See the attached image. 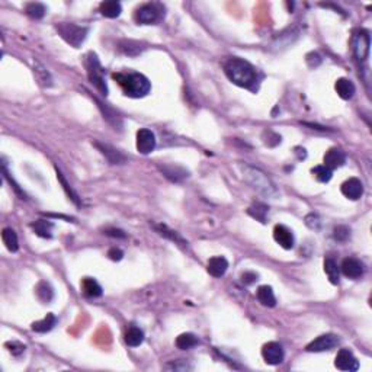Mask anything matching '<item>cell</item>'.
I'll use <instances>...</instances> for the list:
<instances>
[{"mask_svg":"<svg viewBox=\"0 0 372 372\" xmlns=\"http://www.w3.org/2000/svg\"><path fill=\"white\" fill-rule=\"evenodd\" d=\"M225 74L231 82L246 89H253L258 83V73L256 69L241 58H230L225 66Z\"/></svg>","mask_w":372,"mask_h":372,"instance_id":"1","label":"cell"},{"mask_svg":"<svg viewBox=\"0 0 372 372\" xmlns=\"http://www.w3.org/2000/svg\"><path fill=\"white\" fill-rule=\"evenodd\" d=\"M112 77L121 86L125 96L143 97L146 96V95H149V92L152 89L150 80L146 76L140 74V73H134V71H130V73H113Z\"/></svg>","mask_w":372,"mask_h":372,"instance_id":"2","label":"cell"},{"mask_svg":"<svg viewBox=\"0 0 372 372\" xmlns=\"http://www.w3.org/2000/svg\"><path fill=\"white\" fill-rule=\"evenodd\" d=\"M243 173H244L246 182L259 193H262L265 196H274V195H276L275 185L271 182V179L263 173L262 170L246 166L243 169Z\"/></svg>","mask_w":372,"mask_h":372,"instance_id":"3","label":"cell"},{"mask_svg":"<svg viewBox=\"0 0 372 372\" xmlns=\"http://www.w3.org/2000/svg\"><path fill=\"white\" fill-rule=\"evenodd\" d=\"M55 29H57L58 35L74 48H79L82 45L83 41L87 37V32H89V29L86 27H80L76 24H67V22L57 24Z\"/></svg>","mask_w":372,"mask_h":372,"instance_id":"4","label":"cell"},{"mask_svg":"<svg viewBox=\"0 0 372 372\" xmlns=\"http://www.w3.org/2000/svg\"><path fill=\"white\" fill-rule=\"evenodd\" d=\"M86 70H87V76L90 79V82L96 86V89L102 93V95H108V86L105 83V77H103V69L97 60L96 54L89 53L86 57Z\"/></svg>","mask_w":372,"mask_h":372,"instance_id":"5","label":"cell"},{"mask_svg":"<svg viewBox=\"0 0 372 372\" xmlns=\"http://www.w3.org/2000/svg\"><path fill=\"white\" fill-rule=\"evenodd\" d=\"M162 16V9L156 3H149L141 8H138L137 12L134 15V19L138 25H152L157 22Z\"/></svg>","mask_w":372,"mask_h":372,"instance_id":"6","label":"cell"},{"mask_svg":"<svg viewBox=\"0 0 372 372\" xmlns=\"http://www.w3.org/2000/svg\"><path fill=\"white\" fill-rule=\"evenodd\" d=\"M371 47V37L369 32L365 29H358L353 34V51L359 61H365L369 55Z\"/></svg>","mask_w":372,"mask_h":372,"instance_id":"7","label":"cell"},{"mask_svg":"<svg viewBox=\"0 0 372 372\" xmlns=\"http://www.w3.org/2000/svg\"><path fill=\"white\" fill-rule=\"evenodd\" d=\"M339 345V339L336 334H321L317 339H314L310 345L307 346V352H324L330 350L331 347Z\"/></svg>","mask_w":372,"mask_h":372,"instance_id":"8","label":"cell"},{"mask_svg":"<svg viewBox=\"0 0 372 372\" xmlns=\"http://www.w3.org/2000/svg\"><path fill=\"white\" fill-rule=\"evenodd\" d=\"M262 356L268 365H279L284 360V349L276 342H269L263 346Z\"/></svg>","mask_w":372,"mask_h":372,"instance_id":"9","label":"cell"},{"mask_svg":"<svg viewBox=\"0 0 372 372\" xmlns=\"http://www.w3.org/2000/svg\"><path fill=\"white\" fill-rule=\"evenodd\" d=\"M334 365L337 369H342V371H358L359 369V362L356 358L353 356V353L347 349H342L334 360Z\"/></svg>","mask_w":372,"mask_h":372,"instance_id":"10","label":"cell"},{"mask_svg":"<svg viewBox=\"0 0 372 372\" xmlns=\"http://www.w3.org/2000/svg\"><path fill=\"white\" fill-rule=\"evenodd\" d=\"M156 147V137L150 130L143 128L137 133V150L143 154L152 153Z\"/></svg>","mask_w":372,"mask_h":372,"instance_id":"11","label":"cell"},{"mask_svg":"<svg viewBox=\"0 0 372 372\" xmlns=\"http://www.w3.org/2000/svg\"><path fill=\"white\" fill-rule=\"evenodd\" d=\"M274 238L281 247L287 249V250L294 247V234L285 225H276L274 228Z\"/></svg>","mask_w":372,"mask_h":372,"instance_id":"12","label":"cell"},{"mask_svg":"<svg viewBox=\"0 0 372 372\" xmlns=\"http://www.w3.org/2000/svg\"><path fill=\"white\" fill-rule=\"evenodd\" d=\"M342 193L345 195L346 198H349L352 201H356L363 193V185L356 178H350L342 185Z\"/></svg>","mask_w":372,"mask_h":372,"instance_id":"13","label":"cell"},{"mask_svg":"<svg viewBox=\"0 0 372 372\" xmlns=\"http://www.w3.org/2000/svg\"><path fill=\"white\" fill-rule=\"evenodd\" d=\"M342 272L350 279H358L363 275V265L355 258H346L342 263Z\"/></svg>","mask_w":372,"mask_h":372,"instance_id":"14","label":"cell"},{"mask_svg":"<svg viewBox=\"0 0 372 372\" xmlns=\"http://www.w3.org/2000/svg\"><path fill=\"white\" fill-rule=\"evenodd\" d=\"M95 147H97L100 153L109 160L112 165H122L127 162V157L121 152H118L116 149L110 147L108 144H102V143H95Z\"/></svg>","mask_w":372,"mask_h":372,"instance_id":"15","label":"cell"},{"mask_svg":"<svg viewBox=\"0 0 372 372\" xmlns=\"http://www.w3.org/2000/svg\"><path fill=\"white\" fill-rule=\"evenodd\" d=\"M346 154L340 149H330L324 154V166L329 169H336L345 165Z\"/></svg>","mask_w":372,"mask_h":372,"instance_id":"16","label":"cell"},{"mask_svg":"<svg viewBox=\"0 0 372 372\" xmlns=\"http://www.w3.org/2000/svg\"><path fill=\"white\" fill-rule=\"evenodd\" d=\"M227 269H228V262L222 256H215L208 262V272L214 278H221L227 272Z\"/></svg>","mask_w":372,"mask_h":372,"instance_id":"17","label":"cell"},{"mask_svg":"<svg viewBox=\"0 0 372 372\" xmlns=\"http://www.w3.org/2000/svg\"><path fill=\"white\" fill-rule=\"evenodd\" d=\"M160 170L163 172V175H165L166 178H169V179L173 180V182H180V180H183L185 178L189 176L188 170L183 169V167H180V166L175 165L160 166Z\"/></svg>","mask_w":372,"mask_h":372,"instance_id":"18","label":"cell"},{"mask_svg":"<svg viewBox=\"0 0 372 372\" xmlns=\"http://www.w3.org/2000/svg\"><path fill=\"white\" fill-rule=\"evenodd\" d=\"M99 12L105 18H118L122 12V6L119 2L109 0V2H102L99 5Z\"/></svg>","mask_w":372,"mask_h":372,"instance_id":"19","label":"cell"},{"mask_svg":"<svg viewBox=\"0 0 372 372\" xmlns=\"http://www.w3.org/2000/svg\"><path fill=\"white\" fill-rule=\"evenodd\" d=\"M82 290L83 294L86 297H90V298H97L102 295V287L97 284L96 279L93 278H84L82 281Z\"/></svg>","mask_w":372,"mask_h":372,"instance_id":"20","label":"cell"},{"mask_svg":"<svg viewBox=\"0 0 372 372\" xmlns=\"http://www.w3.org/2000/svg\"><path fill=\"white\" fill-rule=\"evenodd\" d=\"M336 92L342 99H352L355 95V84L350 82L349 79H339L336 82Z\"/></svg>","mask_w":372,"mask_h":372,"instance_id":"21","label":"cell"},{"mask_svg":"<svg viewBox=\"0 0 372 372\" xmlns=\"http://www.w3.org/2000/svg\"><path fill=\"white\" fill-rule=\"evenodd\" d=\"M95 100L97 102L99 108H100L102 113H103V118H105V119H106L110 125H113L115 128L121 130V127H122V119H121V116H119L115 110L110 109L109 106H106V105H103L100 100H97L96 97H95Z\"/></svg>","mask_w":372,"mask_h":372,"instance_id":"22","label":"cell"},{"mask_svg":"<svg viewBox=\"0 0 372 372\" xmlns=\"http://www.w3.org/2000/svg\"><path fill=\"white\" fill-rule=\"evenodd\" d=\"M258 300L265 307H275L276 304L275 294H274L272 288L268 287V285H263L258 290Z\"/></svg>","mask_w":372,"mask_h":372,"instance_id":"23","label":"cell"},{"mask_svg":"<svg viewBox=\"0 0 372 372\" xmlns=\"http://www.w3.org/2000/svg\"><path fill=\"white\" fill-rule=\"evenodd\" d=\"M143 340H144V333L141 329H138V327H130L127 333H125V343L128 346H131V347H137L143 343Z\"/></svg>","mask_w":372,"mask_h":372,"instance_id":"24","label":"cell"},{"mask_svg":"<svg viewBox=\"0 0 372 372\" xmlns=\"http://www.w3.org/2000/svg\"><path fill=\"white\" fill-rule=\"evenodd\" d=\"M31 227L34 228V231L40 237H44V238H51V231H53V222L51 221H45V220H38L35 222L31 224Z\"/></svg>","mask_w":372,"mask_h":372,"instance_id":"25","label":"cell"},{"mask_svg":"<svg viewBox=\"0 0 372 372\" xmlns=\"http://www.w3.org/2000/svg\"><path fill=\"white\" fill-rule=\"evenodd\" d=\"M2 240L5 243L6 249L9 252H18L19 249V241H18V235L12 228H3L2 231Z\"/></svg>","mask_w":372,"mask_h":372,"instance_id":"26","label":"cell"},{"mask_svg":"<svg viewBox=\"0 0 372 372\" xmlns=\"http://www.w3.org/2000/svg\"><path fill=\"white\" fill-rule=\"evenodd\" d=\"M55 323H57V318H55L54 314L50 313V314H47L45 318H42L40 321H35L32 324V330L37 331V333H47L54 327Z\"/></svg>","mask_w":372,"mask_h":372,"instance_id":"27","label":"cell"},{"mask_svg":"<svg viewBox=\"0 0 372 372\" xmlns=\"http://www.w3.org/2000/svg\"><path fill=\"white\" fill-rule=\"evenodd\" d=\"M199 345V340L198 337L192 334V333H183L180 334L179 337L176 339V346L180 350H186V349H191L193 346Z\"/></svg>","mask_w":372,"mask_h":372,"instance_id":"28","label":"cell"},{"mask_svg":"<svg viewBox=\"0 0 372 372\" xmlns=\"http://www.w3.org/2000/svg\"><path fill=\"white\" fill-rule=\"evenodd\" d=\"M324 272L329 276V281L331 284H334V285L339 284V268H337V263L330 258L324 261Z\"/></svg>","mask_w":372,"mask_h":372,"instance_id":"29","label":"cell"},{"mask_svg":"<svg viewBox=\"0 0 372 372\" xmlns=\"http://www.w3.org/2000/svg\"><path fill=\"white\" fill-rule=\"evenodd\" d=\"M156 230L160 233V235H163V237L169 238V240H172V241H175V243H179L180 246H188V243H186L176 231L167 228L166 225H162V224H160V225H156Z\"/></svg>","mask_w":372,"mask_h":372,"instance_id":"30","label":"cell"},{"mask_svg":"<svg viewBox=\"0 0 372 372\" xmlns=\"http://www.w3.org/2000/svg\"><path fill=\"white\" fill-rule=\"evenodd\" d=\"M37 295L42 303H50L54 297V291L48 282H40V285L37 287Z\"/></svg>","mask_w":372,"mask_h":372,"instance_id":"31","label":"cell"},{"mask_svg":"<svg viewBox=\"0 0 372 372\" xmlns=\"http://www.w3.org/2000/svg\"><path fill=\"white\" fill-rule=\"evenodd\" d=\"M27 14L28 16H31L32 19H42L44 15L47 12L45 6L42 3H38V2H32V3H28L27 5Z\"/></svg>","mask_w":372,"mask_h":372,"instance_id":"32","label":"cell"},{"mask_svg":"<svg viewBox=\"0 0 372 372\" xmlns=\"http://www.w3.org/2000/svg\"><path fill=\"white\" fill-rule=\"evenodd\" d=\"M313 175H314V178H316L318 182H321V183L329 182V180L331 179V176H333L331 169H329L327 166H317V167H314V169H313Z\"/></svg>","mask_w":372,"mask_h":372,"instance_id":"33","label":"cell"},{"mask_svg":"<svg viewBox=\"0 0 372 372\" xmlns=\"http://www.w3.org/2000/svg\"><path fill=\"white\" fill-rule=\"evenodd\" d=\"M119 50L128 55H136L138 53H141V44L136 41H122L119 44Z\"/></svg>","mask_w":372,"mask_h":372,"instance_id":"34","label":"cell"},{"mask_svg":"<svg viewBox=\"0 0 372 372\" xmlns=\"http://www.w3.org/2000/svg\"><path fill=\"white\" fill-rule=\"evenodd\" d=\"M268 211H269V208L266 207V205H263V204H255L253 207L249 208V214L252 217H255L256 220L261 221V222H265Z\"/></svg>","mask_w":372,"mask_h":372,"instance_id":"35","label":"cell"},{"mask_svg":"<svg viewBox=\"0 0 372 372\" xmlns=\"http://www.w3.org/2000/svg\"><path fill=\"white\" fill-rule=\"evenodd\" d=\"M34 71H35V74H37V77H38V80H40V83H41L42 86H51V84H53V80H51L50 73L44 69L41 64H35Z\"/></svg>","mask_w":372,"mask_h":372,"instance_id":"36","label":"cell"},{"mask_svg":"<svg viewBox=\"0 0 372 372\" xmlns=\"http://www.w3.org/2000/svg\"><path fill=\"white\" fill-rule=\"evenodd\" d=\"M57 178H58V180L61 182V185H63L64 191H66V192H67V195H69L70 198H71V201H73L74 204H77V205H79V204H80V201H79V196H77V193L74 192V191H73V189L70 188V185L67 183V180L64 179L63 173H61V172H60L58 169H57Z\"/></svg>","mask_w":372,"mask_h":372,"instance_id":"37","label":"cell"},{"mask_svg":"<svg viewBox=\"0 0 372 372\" xmlns=\"http://www.w3.org/2000/svg\"><path fill=\"white\" fill-rule=\"evenodd\" d=\"M333 237H334V240H337V241H346V240L350 237V230H349L346 225H339V227L334 228Z\"/></svg>","mask_w":372,"mask_h":372,"instance_id":"38","label":"cell"},{"mask_svg":"<svg viewBox=\"0 0 372 372\" xmlns=\"http://www.w3.org/2000/svg\"><path fill=\"white\" fill-rule=\"evenodd\" d=\"M6 347H9V350L16 355V356H19L21 353H24L25 352V345H22V343H19V342H8L6 343Z\"/></svg>","mask_w":372,"mask_h":372,"instance_id":"39","label":"cell"},{"mask_svg":"<svg viewBox=\"0 0 372 372\" xmlns=\"http://www.w3.org/2000/svg\"><path fill=\"white\" fill-rule=\"evenodd\" d=\"M263 136H268V140H265V144H268V146H271V147H274V141H272V140H275L276 144L281 143V136H278V134L272 133V131H265Z\"/></svg>","mask_w":372,"mask_h":372,"instance_id":"40","label":"cell"},{"mask_svg":"<svg viewBox=\"0 0 372 372\" xmlns=\"http://www.w3.org/2000/svg\"><path fill=\"white\" fill-rule=\"evenodd\" d=\"M240 279H241V282L244 285H252L255 281H258V274H255V272H244Z\"/></svg>","mask_w":372,"mask_h":372,"instance_id":"41","label":"cell"},{"mask_svg":"<svg viewBox=\"0 0 372 372\" xmlns=\"http://www.w3.org/2000/svg\"><path fill=\"white\" fill-rule=\"evenodd\" d=\"M307 63H308L310 67H317L318 64L321 63V57L317 53H310L307 55Z\"/></svg>","mask_w":372,"mask_h":372,"instance_id":"42","label":"cell"},{"mask_svg":"<svg viewBox=\"0 0 372 372\" xmlns=\"http://www.w3.org/2000/svg\"><path fill=\"white\" fill-rule=\"evenodd\" d=\"M305 222H307V225H308L310 228H313V230H317L318 227H320V218H318L317 215H314V214H310V215L305 218Z\"/></svg>","mask_w":372,"mask_h":372,"instance_id":"43","label":"cell"},{"mask_svg":"<svg viewBox=\"0 0 372 372\" xmlns=\"http://www.w3.org/2000/svg\"><path fill=\"white\" fill-rule=\"evenodd\" d=\"M108 256H109L110 261H115V262H118V261H121L122 259V256H124V253H122V250L121 249H110L109 252H108Z\"/></svg>","mask_w":372,"mask_h":372,"instance_id":"44","label":"cell"},{"mask_svg":"<svg viewBox=\"0 0 372 372\" xmlns=\"http://www.w3.org/2000/svg\"><path fill=\"white\" fill-rule=\"evenodd\" d=\"M166 369H175V371L182 369V371H185V369H192V366H189L186 362H185L183 365H180L178 362H173V363H167V365H166Z\"/></svg>","mask_w":372,"mask_h":372,"instance_id":"45","label":"cell"},{"mask_svg":"<svg viewBox=\"0 0 372 372\" xmlns=\"http://www.w3.org/2000/svg\"><path fill=\"white\" fill-rule=\"evenodd\" d=\"M105 234L110 235V237H119V238H125L127 235L122 230H118V228H106L105 230Z\"/></svg>","mask_w":372,"mask_h":372,"instance_id":"46","label":"cell"}]
</instances>
